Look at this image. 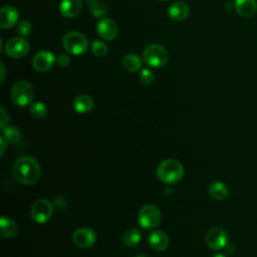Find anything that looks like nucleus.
Wrapping results in <instances>:
<instances>
[{
    "instance_id": "f704fd0d",
    "label": "nucleus",
    "mask_w": 257,
    "mask_h": 257,
    "mask_svg": "<svg viewBox=\"0 0 257 257\" xmlns=\"http://www.w3.org/2000/svg\"><path fill=\"white\" fill-rule=\"evenodd\" d=\"M86 1H87V2H89V1H92V0H86Z\"/></svg>"
},
{
    "instance_id": "a211bd4d",
    "label": "nucleus",
    "mask_w": 257,
    "mask_h": 257,
    "mask_svg": "<svg viewBox=\"0 0 257 257\" xmlns=\"http://www.w3.org/2000/svg\"><path fill=\"white\" fill-rule=\"evenodd\" d=\"M208 193L212 199L223 201L229 196V189L224 183L220 181H214L208 186Z\"/></svg>"
},
{
    "instance_id": "5701e85b",
    "label": "nucleus",
    "mask_w": 257,
    "mask_h": 257,
    "mask_svg": "<svg viewBox=\"0 0 257 257\" xmlns=\"http://www.w3.org/2000/svg\"><path fill=\"white\" fill-rule=\"evenodd\" d=\"M7 143L10 144H16L20 141L21 139V134L20 131L13 125H6L3 128V136H2Z\"/></svg>"
},
{
    "instance_id": "393cba45",
    "label": "nucleus",
    "mask_w": 257,
    "mask_h": 257,
    "mask_svg": "<svg viewBox=\"0 0 257 257\" xmlns=\"http://www.w3.org/2000/svg\"><path fill=\"white\" fill-rule=\"evenodd\" d=\"M29 111L35 118H42L47 114V107L43 102L36 101L30 105Z\"/></svg>"
},
{
    "instance_id": "7ed1b4c3",
    "label": "nucleus",
    "mask_w": 257,
    "mask_h": 257,
    "mask_svg": "<svg viewBox=\"0 0 257 257\" xmlns=\"http://www.w3.org/2000/svg\"><path fill=\"white\" fill-rule=\"evenodd\" d=\"M62 46L68 53L79 55L87 50L88 41L80 32L70 31L62 37Z\"/></svg>"
},
{
    "instance_id": "f8f14e48",
    "label": "nucleus",
    "mask_w": 257,
    "mask_h": 257,
    "mask_svg": "<svg viewBox=\"0 0 257 257\" xmlns=\"http://www.w3.org/2000/svg\"><path fill=\"white\" fill-rule=\"evenodd\" d=\"M96 31L101 39L110 41L116 37L118 29L117 25L112 19L104 17L97 23Z\"/></svg>"
},
{
    "instance_id": "cd10ccee",
    "label": "nucleus",
    "mask_w": 257,
    "mask_h": 257,
    "mask_svg": "<svg viewBox=\"0 0 257 257\" xmlns=\"http://www.w3.org/2000/svg\"><path fill=\"white\" fill-rule=\"evenodd\" d=\"M140 80L142 81V83L149 85V84H151V83L154 82V80H155V74L153 73L152 70H150V69H148V68H145V69H143V70L141 71V73H140Z\"/></svg>"
},
{
    "instance_id": "72a5a7b5",
    "label": "nucleus",
    "mask_w": 257,
    "mask_h": 257,
    "mask_svg": "<svg viewBox=\"0 0 257 257\" xmlns=\"http://www.w3.org/2000/svg\"><path fill=\"white\" fill-rule=\"evenodd\" d=\"M137 257H145L144 255H139V256H137Z\"/></svg>"
},
{
    "instance_id": "423d86ee",
    "label": "nucleus",
    "mask_w": 257,
    "mask_h": 257,
    "mask_svg": "<svg viewBox=\"0 0 257 257\" xmlns=\"http://www.w3.org/2000/svg\"><path fill=\"white\" fill-rule=\"evenodd\" d=\"M162 216L159 208L153 204L144 205L138 213V221L145 229H155L159 226Z\"/></svg>"
},
{
    "instance_id": "1a4fd4ad",
    "label": "nucleus",
    "mask_w": 257,
    "mask_h": 257,
    "mask_svg": "<svg viewBox=\"0 0 257 257\" xmlns=\"http://www.w3.org/2000/svg\"><path fill=\"white\" fill-rule=\"evenodd\" d=\"M205 241L209 248L213 250H220L227 245L228 235L223 228L214 227L207 232Z\"/></svg>"
},
{
    "instance_id": "dca6fc26",
    "label": "nucleus",
    "mask_w": 257,
    "mask_h": 257,
    "mask_svg": "<svg viewBox=\"0 0 257 257\" xmlns=\"http://www.w3.org/2000/svg\"><path fill=\"white\" fill-rule=\"evenodd\" d=\"M190 13V9L189 6L181 1H177L174 2L173 4H171V6L169 7L168 10V14L169 16L176 21H182L184 19H186L188 17Z\"/></svg>"
},
{
    "instance_id": "4be33fe9",
    "label": "nucleus",
    "mask_w": 257,
    "mask_h": 257,
    "mask_svg": "<svg viewBox=\"0 0 257 257\" xmlns=\"http://www.w3.org/2000/svg\"><path fill=\"white\" fill-rule=\"evenodd\" d=\"M122 65L127 71L136 72L141 68L142 60L137 54H134V53L126 54L122 58Z\"/></svg>"
},
{
    "instance_id": "39448f33",
    "label": "nucleus",
    "mask_w": 257,
    "mask_h": 257,
    "mask_svg": "<svg viewBox=\"0 0 257 257\" xmlns=\"http://www.w3.org/2000/svg\"><path fill=\"white\" fill-rule=\"evenodd\" d=\"M34 96L33 86L26 80H19L14 83L11 89V98L18 106L28 105Z\"/></svg>"
},
{
    "instance_id": "c9c22d12",
    "label": "nucleus",
    "mask_w": 257,
    "mask_h": 257,
    "mask_svg": "<svg viewBox=\"0 0 257 257\" xmlns=\"http://www.w3.org/2000/svg\"><path fill=\"white\" fill-rule=\"evenodd\" d=\"M159 1H167V0H159Z\"/></svg>"
},
{
    "instance_id": "0eeeda50",
    "label": "nucleus",
    "mask_w": 257,
    "mask_h": 257,
    "mask_svg": "<svg viewBox=\"0 0 257 257\" xmlns=\"http://www.w3.org/2000/svg\"><path fill=\"white\" fill-rule=\"evenodd\" d=\"M52 213L53 207L51 203L46 199L37 200L30 209L31 219L38 224H43L47 222L51 218Z\"/></svg>"
},
{
    "instance_id": "4468645a",
    "label": "nucleus",
    "mask_w": 257,
    "mask_h": 257,
    "mask_svg": "<svg viewBox=\"0 0 257 257\" xmlns=\"http://www.w3.org/2000/svg\"><path fill=\"white\" fill-rule=\"evenodd\" d=\"M149 244L153 250L162 252L169 247L170 240L164 231L155 230L149 236Z\"/></svg>"
},
{
    "instance_id": "6e6552de",
    "label": "nucleus",
    "mask_w": 257,
    "mask_h": 257,
    "mask_svg": "<svg viewBox=\"0 0 257 257\" xmlns=\"http://www.w3.org/2000/svg\"><path fill=\"white\" fill-rule=\"evenodd\" d=\"M4 50L11 58H21L29 51V43L24 37H12L7 40Z\"/></svg>"
},
{
    "instance_id": "a878e982",
    "label": "nucleus",
    "mask_w": 257,
    "mask_h": 257,
    "mask_svg": "<svg viewBox=\"0 0 257 257\" xmlns=\"http://www.w3.org/2000/svg\"><path fill=\"white\" fill-rule=\"evenodd\" d=\"M91 51L95 56L102 57L107 53V46L104 42L99 40H93L91 42Z\"/></svg>"
},
{
    "instance_id": "20e7f679",
    "label": "nucleus",
    "mask_w": 257,
    "mask_h": 257,
    "mask_svg": "<svg viewBox=\"0 0 257 257\" xmlns=\"http://www.w3.org/2000/svg\"><path fill=\"white\" fill-rule=\"evenodd\" d=\"M144 61L152 67H162L169 59V54L166 48L160 44H150L143 52Z\"/></svg>"
},
{
    "instance_id": "9d476101",
    "label": "nucleus",
    "mask_w": 257,
    "mask_h": 257,
    "mask_svg": "<svg viewBox=\"0 0 257 257\" xmlns=\"http://www.w3.org/2000/svg\"><path fill=\"white\" fill-rule=\"evenodd\" d=\"M72 240L74 244L79 248H89L95 243L96 234L90 228L81 227L74 231Z\"/></svg>"
},
{
    "instance_id": "2f4dec72",
    "label": "nucleus",
    "mask_w": 257,
    "mask_h": 257,
    "mask_svg": "<svg viewBox=\"0 0 257 257\" xmlns=\"http://www.w3.org/2000/svg\"><path fill=\"white\" fill-rule=\"evenodd\" d=\"M0 67H1V82L4 81V78H5V67H4V64L1 62L0 63Z\"/></svg>"
},
{
    "instance_id": "f257e3e1",
    "label": "nucleus",
    "mask_w": 257,
    "mask_h": 257,
    "mask_svg": "<svg viewBox=\"0 0 257 257\" xmlns=\"http://www.w3.org/2000/svg\"><path fill=\"white\" fill-rule=\"evenodd\" d=\"M13 176L23 185L35 184L41 174L40 166L37 161L30 156H21L13 164Z\"/></svg>"
},
{
    "instance_id": "bb28decb",
    "label": "nucleus",
    "mask_w": 257,
    "mask_h": 257,
    "mask_svg": "<svg viewBox=\"0 0 257 257\" xmlns=\"http://www.w3.org/2000/svg\"><path fill=\"white\" fill-rule=\"evenodd\" d=\"M32 31V25L28 20H22L18 25H17V33L21 37H26L30 35Z\"/></svg>"
},
{
    "instance_id": "9b49d317",
    "label": "nucleus",
    "mask_w": 257,
    "mask_h": 257,
    "mask_svg": "<svg viewBox=\"0 0 257 257\" xmlns=\"http://www.w3.org/2000/svg\"><path fill=\"white\" fill-rule=\"evenodd\" d=\"M55 61L56 58L52 52L48 50H41L34 55L32 59V65L35 70L39 72H45L53 66Z\"/></svg>"
},
{
    "instance_id": "ddd939ff",
    "label": "nucleus",
    "mask_w": 257,
    "mask_h": 257,
    "mask_svg": "<svg viewBox=\"0 0 257 257\" xmlns=\"http://www.w3.org/2000/svg\"><path fill=\"white\" fill-rule=\"evenodd\" d=\"M19 13L13 6H4L0 10V27L8 29L13 27L18 20Z\"/></svg>"
},
{
    "instance_id": "aec40b11",
    "label": "nucleus",
    "mask_w": 257,
    "mask_h": 257,
    "mask_svg": "<svg viewBox=\"0 0 257 257\" xmlns=\"http://www.w3.org/2000/svg\"><path fill=\"white\" fill-rule=\"evenodd\" d=\"M74 109L79 113H86L93 107V100L87 94H80L75 97L73 101Z\"/></svg>"
},
{
    "instance_id": "473e14b6",
    "label": "nucleus",
    "mask_w": 257,
    "mask_h": 257,
    "mask_svg": "<svg viewBox=\"0 0 257 257\" xmlns=\"http://www.w3.org/2000/svg\"><path fill=\"white\" fill-rule=\"evenodd\" d=\"M212 257H226V255L223 254V253H217V254H215V255L212 256Z\"/></svg>"
},
{
    "instance_id": "6ab92c4d",
    "label": "nucleus",
    "mask_w": 257,
    "mask_h": 257,
    "mask_svg": "<svg viewBox=\"0 0 257 257\" xmlns=\"http://www.w3.org/2000/svg\"><path fill=\"white\" fill-rule=\"evenodd\" d=\"M18 232L16 222L9 217H2L0 220V235L3 238H13Z\"/></svg>"
},
{
    "instance_id": "412c9836",
    "label": "nucleus",
    "mask_w": 257,
    "mask_h": 257,
    "mask_svg": "<svg viewBox=\"0 0 257 257\" xmlns=\"http://www.w3.org/2000/svg\"><path fill=\"white\" fill-rule=\"evenodd\" d=\"M142 239V232L137 228H131L122 235V242L127 247H135Z\"/></svg>"
},
{
    "instance_id": "c756f323",
    "label": "nucleus",
    "mask_w": 257,
    "mask_h": 257,
    "mask_svg": "<svg viewBox=\"0 0 257 257\" xmlns=\"http://www.w3.org/2000/svg\"><path fill=\"white\" fill-rule=\"evenodd\" d=\"M9 118H8V114L6 113L4 107H0V123H1V127L4 128L6 126V123L8 122Z\"/></svg>"
},
{
    "instance_id": "2eb2a0df",
    "label": "nucleus",
    "mask_w": 257,
    "mask_h": 257,
    "mask_svg": "<svg viewBox=\"0 0 257 257\" xmlns=\"http://www.w3.org/2000/svg\"><path fill=\"white\" fill-rule=\"evenodd\" d=\"M81 8V0H62L59 6V11L64 17L73 18L80 13Z\"/></svg>"
},
{
    "instance_id": "7c9ffc66",
    "label": "nucleus",
    "mask_w": 257,
    "mask_h": 257,
    "mask_svg": "<svg viewBox=\"0 0 257 257\" xmlns=\"http://www.w3.org/2000/svg\"><path fill=\"white\" fill-rule=\"evenodd\" d=\"M0 143H1V151H0V154H1V156H3L4 155V152H5V149H6V140L3 138V137H1V141H0Z\"/></svg>"
},
{
    "instance_id": "f03ea898",
    "label": "nucleus",
    "mask_w": 257,
    "mask_h": 257,
    "mask_svg": "<svg viewBox=\"0 0 257 257\" xmlns=\"http://www.w3.org/2000/svg\"><path fill=\"white\" fill-rule=\"evenodd\" d=\"M184 175L183 165L174 159L165 160L157 168V176L163 183L175 184L179 182Z\"/></svg>"
},
{
    "instance_id": "c85d7f7f",
    "label": "nucleus",
    "mask_w": 257,
    "mask_h": 257,
    "mask_svg": "<svg viewBox=\"0 0 257 257\" xmlns=\"http://www.w3.org/2000/svg\"><path fill=\"white\" fill-rule=\"evenodd\" d=\"M70 62V58L66 55V54H59L56 57V64L60 67H65L69 64Z\"/></svg>"
},
{
    "instance_id": "f3484780",
    "label": "nucleus",
    "mask_w": 257,
    "mask_h": 257,
    "mask_svg": "<svg viewBox=\"0 0 257 257\" xmlns=\"http://www.w3.org/2000/svg\"><path fill=\"white\" fill-rule=\"evenodd\" d=\"M235 9L242 17H252L257 11L256 0H236Z\"/></svg>"
},
{
    "instance_id": "b1692460",
    "label": "nucleus",
    "mask_w": 257,
    "mask_h": 257,
    "mask_svg": "<svg viewBox=\"0 0 257 257\" xmlns=\"http://www.w3.org/2000/svg\"><path fill=\"white\" fill-rule=\"evenodd\" d=\"M90 8V11L92 15L95 18H101L104 17L107 14V7L104 3L98 1V0H92L87 2Z\"/></svg>"
}]
</instances>
